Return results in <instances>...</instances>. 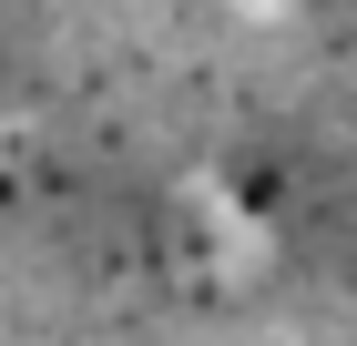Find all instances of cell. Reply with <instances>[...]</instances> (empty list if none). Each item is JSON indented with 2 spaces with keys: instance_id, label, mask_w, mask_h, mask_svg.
Masks as SVG:
<instances>
[{
  "instance_id": "obj_1",
  "label": "cell",
  "mask_w": 357,
  "mask_h": 346,
  "mask_svg": "<svg viewBox=\"0 0 357 346\" xmlns=\"http://www.w3.org/2000/svg\"><path fill=\"white\" fill-rule=\"evenodd\" d=\"M225 10H245V21H286L296 0H225Z\"/></svg>"
}]
</instances>
